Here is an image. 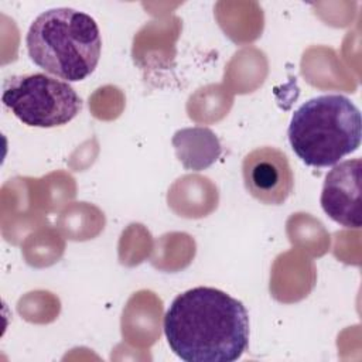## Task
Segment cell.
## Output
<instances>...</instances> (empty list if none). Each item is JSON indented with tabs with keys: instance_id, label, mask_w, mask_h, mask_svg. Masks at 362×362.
<instances>
[{
	"instance_id": "cell-1",
	"label": "cell",
	"mask_w": 362,
	"mask_h": 362,
	"mask_svg": "<svg viewBox=\"0 0 362 362\" xmlns=\"http://www.w3.org/2000/svg\"><path fill=\"white\" fill-rule=\"evenodd\" d=\"M164 334L185 362H233L249 345V314L242 301L214 287H194L168 307Z\"/></svg>"
},
{
	"instance_id": "cell-2",
	"label": "cell",
	"mask_w": 362,
	"mask_h": 362,
	"mask_svg": "<svg viewBox=\"0 0 362 362\" xmlns=\"http://www.w3.org/2000/svg\"><path fill=\"white\" fill-rule=\"evenodd\" d=\"M25 45L30 59L45 72L78 82L96 68L102 40L96 21L69 7L42 11L30 25Z\"/></svg>"
},
{
	"instance_id": "cell-3",
	"label": "cell",
	"mask_w": 362,
	"mask_h": 362,
	"mask_svg": "<svg viewBox=\"0 0 362 362\" xmlns=\"http://www.w3.org/2000/svg\"><path fill=\"white\" fill-rule=\"evenodd\" d=\"M287 136L293 151L305 165L331 167L361 146V112L344 95H320L293 113Z\"/></svg>"
},
{
	"instance_id": "cell-4",
	"label": "cell",
	"mask_w": 362,
	"mask_h": 362,
	"mask_svg": "<svg viewBox=\"0 0 362 362\" xmlns=\"http://www.w3.org/2000/svg\"><path fill=\"white\" fill-rule=\"evenodd\" d=\"M1 102L24 124L42 129L64 126L82 109L79 95L68 82L45 74L7 78Z\"/></svg>"
},
{
	"instance_id": "cell-5",
	"label": "cell",
	"mask_w": 362,
	"mask_h": 362,
	"mask_svg": "<svg viewBox=\"0 0 362 362\" xmlns=\"http://www.w3.org/2000/svg\"><path fill=\"white\" fill-rule=\"evenodd\" d=\"M242 175L247 192L266 205H281L294 188L287 156L269 146L255 148L245 156Z\"/></svg>"
},
{
	"instance_id": "cell-6",
	"label": "cell",
	"mask_w": 362,
	"mask_h": 362,
	"mask_svg": "<svg viewBox=\"0 0 362 362\" xmlns=\"http://www.w3.org/2000/svg\"><path fill=\"white\" fill-rule=\"evenodd\" d=\"M361 158L339 161L322 185L320 202L324 212L345 228H361Z\"/></svg>"
}]
</instances>
